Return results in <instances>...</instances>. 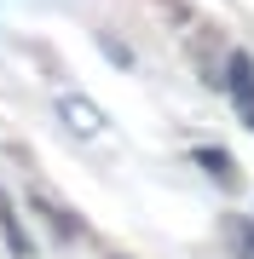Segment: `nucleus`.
<instances>
[{
    "instance_id": "nucleus-1",
    "label": "nucleus",
    "mask_w": 254,
    "mask_h": 259,
    "mask_svg": "<svg viewBox=\"0 0 254 259\" xmlns=\"http://www.w3.org/2000/svg\"><path fill=\"white\" fill-rule=\"evenodd\" d=\"M220 87L237 98V110H243V127H254V58L237 47L226 52V75H220Z\"/></svg>"
},
{
    "instance_id": "nucleus-2",
    "label": "nucleus",
    "mask_w": 254,
    "mask_h": 259,
    "mask_svg": "<svg viewBox=\"0 0 254 259\" xmlns=\"http://www.w3.org/2000/svg\"><path fill=\"white\" fill-rule=\"evenodd\" d=\"M197 167H202L208 179H220L226 190H237V161L226 156V150H197Z\"/></svg>"
},
{
    "instance_id": "nucleus-3",
    "label": "nucleus",
    "mask_w": 254,
    "mask_h": 259,
    "mask_svg": "<svg viewBox=\"0 0 254 259\" xmlns=\"http://www.w3.org/2000/svg\"><path fill=\"white\" fill-rule=\"evenodd\" d=\"M58 110H64V121H69L76 133H104V115H98V110H93L87 98H64Z\"/></svg>"
},
{
    "instance_id": "nucleus-4",
    "label": "nucleus",
    "mask_w": 254,
    "mask_h": 259,
    "mask_svg": "<svg viewBox=\"0 0 254 259\" xmlns=\"http://www.w3.org/2000/svg\"><path fill=\"white\" fill-rule=\"evenodd\" d=\"M243 248H248V253H254V225H248V231H243Z\"/></svg>"
}]
</instances>
